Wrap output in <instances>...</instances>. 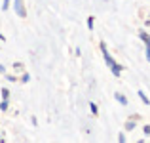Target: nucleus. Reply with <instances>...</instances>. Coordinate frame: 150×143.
Segmentation results:
<instances>
[{
  "instance_id": "1",
  "label": "nucleus",
  "mask_w": 150,
  "mask_h": 143,
  "mask_svg": "<svg viewBox=\"0 0 150 143\" xmlns=\"http://www.w3.org/2000/svg\"><path fill=\"white\" fill-rule=\"evenodd\" d=\"M99 46H101V51H103V57H105L106 65H108V67H114V65H116V61H114V59H112V55L108 54V50H106V44H105V42H101Z\"/></svg>"
},
{
  "instance_id": "2",
  "label": "nucleus",
  "mask_w": 150,
  "mask_h": 143,
  "mask_svg": "<svg viewBox=\"0 0 150 143\" xmlns=\"http://www.w3.org/2000/svg\"><path fill=\"white\" fill-rule=\"evenodd\" d=\"M13 8H15V11H17L19 17H27V10H25L23 0H13Z\"/></svg>"
},
{
  "instance_id": "3",
  "label": "nucleus",
  "mask_w": 150,
  "mask_h": 143,
  "mask_svg": "<svg viewBox=\"0 0 150 143\" xmlns=\"http://www.w3.org/2000/svg\"><path fill=\"white\" fill-rule=\"evenodd\" d=\"M114 97H116V101L120 103V105H127V97H125V95H122L120 92H116V94H114Z\"/></svg>"
},
{
  "instance_id": "4",
  "label": "nucleus",
  "mask_w": 150,
  "mask_h": 143,
  "mask_svg": "<svg viewBox=\"0 0 150 143\" xmlns=\"http://www.w3.org/2000/svg\"><path fill=\"white\" fill-rule=\"evenodd\" d=\"M110 71H112V74H114V77H120V74H122V71H124V67L116 63L114 67H110Z\"/></svg>"
},
{
  "instance_id": "5",
  "label": "nucleus",
  "mask_w": 150,
  "mask_h": 143,
  "mask_svg": "<svg viewBox=\"0 0 150 143\" xmlns=\"http://www.w3.org/2000/svg\"><path fill=\"white\" fill-rule=\"evenodd\" d=\"M139 36L143 38V42H144L146 46H150V34H148V33H144V31H141V33H139Z\"/></svg>"
},
{
  "instance_id": "6",
  "label": "nucleus",
  "mask_w": 150,
  "mask_h": 143,
  "mask_svg": "<svg viewBox=\"0 0 150 143\" xmlns=\"http://www.w3.org/2000/svg\"><path fill=\"white\" fill-rule=\"evenodd\" d=\"M139 97L143 99V103H144V105H150V99L146 97V95H144V92H141V90H139Z\"/></svg>"
},
{
  "instance_id": "7",
  "label": "nucleus",
  "mask_w": 150,
  "mask_h": 143,
  "mask_svg": "<svg viewBox=\"0 0 150 143\" xmlns=\"http://www.w3.org/2000/svg\"><path fill=\"white\" fill-rule=\"evenodd\" d=\"M133 128H135V120H127V122H125V130H127V132L133 130Z\"/></svg>"
},
{
  "instance_id": "8",
  "label": "nucleus",
  "mask_w": 150,
  "mask_h": 143,
  "mask_svg": "<svg viewBox=\"0 0 150 143\" xmlns=\"http://www.w3.org/2000/svg\"><path fill=\"white\" fill-rule=\"evenodd\" d=\"M0 111H8V99H2V101H0Z\"/></svg>"
},
{
  "instance_id": "9",
  "label": "nucleus",
  "mask_w": 150,
  "mask_h": 143,
  "mask_svg": "<svg viewBox=\"0 0 150 143\" xmlns=\"http://www.w3.org/2000/svg\"><path fill=\"white\" fill-rule=\"evenodd\" d=\"M89 109H91V113H93V114H99V109H97L95 103H89Z\"/></svg>"
},
{
  "instance_id": "10",
  "label": "nucleus",
  "mask_w": 150,
  "mask_h": 143,
  "mask_svg": "<svg viewBox=\"0 0 150 143\" xmlns=\"http://www.w3.org/2000/svg\"><path fill=\"white\" fill-rule=\"evenodd\" d=\"M10 97V90L8 88H2V99H8Z\"/></svg>"
},
{
  "instance_id": "11",
  "label": "nucleus",
  "mask_w": 150,
  "mask_h": 143,
  "mask_svg": "<svg viewBox=\"0 0 150 143\" xmlns=\"http://www.w3.org/2000/svg\"><path fill=\"white\" fill-rule=\"evenodd\" d=\"M93 23H95V21H93V17L89 15V17H88V29H93Z\"/></svg>"
},
{
  "instance_id": "12",
  "label": "nucleus",
  "mask_w": 150,
  "mask_h": 143,
  "mask_svg": "<svg viewBox=\"0 0 150 143\" xmlns=\"http://www.w3.org/2000/svg\"><path fill=\"white\" fill-rule=\"evenodd\" d=\"M29 80H30V74H29V73H25V74L21 77V82H29Z\"/></svg>"
},
{
  "instance_id": "13",
  "label": "nucleus",
  "mask_w": 150,
  "mask_h": 143,
  "mask_svg": "<svg viewBox=\"0 0 150 143\" xmlns=\"http://www.w3.org/2000/svg\"><path fill=\"white\" fill-rule=\"evenodd\" d=\"M8 8H10V0H4V4H2V10H4V11H6V10H8Z\"/></svg>"
},
{
  "instance_id": "14",
  "label": "nucleus",
  "mask_w": 150,
  "mask_h": 143,
  "mask_svg": "<svg viewBox=\"0 0 150 143\" xmlns=\"http://www.w3.org/2000/svg\"><path fill=\"white\" fill-rule=\"evenodd\" d=\"M118 143H125V136H124V134H120V136H118Z\"/></svg>"
},
{
  "instance_id": "15",
  "label": "nucleus",
  "mask_w": 150,
  "mask_h": 143,
  "mask_svg": "<svg viewBox=\"0 0 150 143\" xmlns=\"http://www.w3.org/2000/svg\"><path fill=\"white\" fill-rule=\"evenodd\" d=\"M6 78H8V80H10V82H15V80H17V78H15L13 74H6Z\"/></svg>"
},
{
  "instance_id": "16",
  "label": "nucleus",
  "mask_w": 150,
  "mask_h": 143,
  "mask_svg": "<svg viewBox=\"0 0 150 143\" xmlns=\"http://www.w3.org/2000/svg\"><path fill=\"white\" fill-rule=\"evenodd\" d=\"M146 59L150 61V46H146Z\"/></svg>"
},
{
  "instance_id": "17",
  "label": "nucleus",
  "mask_w": 150,
  "mask_h": 143,
  "mask_svg": "<svg viewBox=\"0 0 150 143\" xmlns=\"http://www.w3.org/2000/svg\"><path fill=\"white\" fill-rule=\"evenodd\" d=\"M144 134H146V136H150V126H144Z\"/></svg>"
},
{
  "instance_id": "18",
  "label": "nucleus",
  "mask_w": 150,
  "mask_h": 143,
  "mask_svg": "<svg viewBox=\"0 0 150 143\" xmlns=\"http://www.w3.org/2000/svg\"><path fill=\"white\" fill-rule=\"evenodd\" d=\"M0 73H2V74L6 73V67H4V65H0Z\"/></svg>"
},
{
  "instance_id": "19",
  "label": "nucleus",
  "mask_w": 150,
  "mask_h": 143,
  "mask_svg": "<svg viewBox=\"0 0 150 143\" xmlns=\"http://www.w3.org/2000/svg\"><path fill=\"white\" fill-rule=\"evenodd\" d=\"M0 40H2V42H4V40H6V38H4V34H2V33H0Z\"/></svg>"
}]
</instances>
